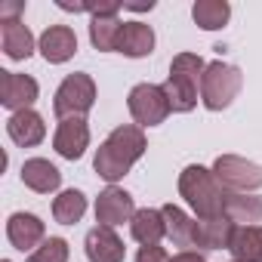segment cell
Masks as SVG:
<instances>
[{"instance_id":"52a82bcc","label":"cell","mask_w":262,"mask_h":262,"mask_svg":"<svg viewBox=\"0 0 262 262\" xmlns=\"http://www.w3.org/2000/svg\"><path fill=\"white\" fill-rule=\"evenodd\" d=\"M133 216H136V207H133V194L129 191H123L117 185H108L105 191H99V198H96V222L99 225L117 228Z\"/></svg>"},{"instance_id":"4dcf8cb0","label":"cell","mask_w":262,"mask_h":262,"mask_svg":"<svg viewBox=\"0 0 262 262\" xmlns=\"http://www.w3.org/2000/svg\"><path fill=\"white\" fill-rule=\"evenodd\" d=\"M123 10H136V13H145V10H155V0H148V4H123Z\"/></svg>"},{"instance_id":"7c38bea8","label":"cell","mask_w":262,"mask_h":262,"mask_svg":"<svg viewBox=\"0 0 262 262\" xmlns=\"http://www.w3.org/2000/svg\"><path fill=\"white\" fill-rule=\"evenodd\" d=\"M37 50H40V56H43L50 65H62V62H68V59L77 53V34H74L68 25H50V28L40 34Z\"/></svg>"},{"instance_id":"d6986e66","label":"cell","mask_w":262,"mask_h":262,"mask_svg":"<svg viewBox=\"0 0 262 262\" xmlns=\"http://www.w3.org/2000/svg\"><path fill=\"white\" fill-rule=\"evenodd\" d=\"M93 167H96V173H99L108 185H114V182H120L129 170H133V161H129L120 148H114V145L105 139V142L99 145V151H96Z\"/></svg>"},{"instance_id":"7402d4cb","label":"cell","mask_w":262,"mask_h":262,"mask_svg":"<svg viewBox=\"0 0 262 262\" xmlns=\"http://www.w3.org/2000/svg\"><path fill=\"white\" fill-rule=\"evenodd\" d=\"M225 219L234 225H256L262 222V194H231L225 198Z\"/></svg>"},{"instance_id":"e0dca14e","label":"cell","mask_w":262,"mask_h":262,"mask_svg":"<svg viewBox=\"0 0 262 262\" xmlns=\"http://www.w3.org/2000/svg\"><path fill=\"white\" fill-rule=\"evenodd\" d=\"M129 234H133V241L142 244V247L161 244V237H167V219H164V213L155 210V207L136 210V216L129 219Z\"/></svg>"},{"instance_id":"44dd1931","label":"cell","mask_w":262,"mask_h":262,"mask_svg":"<svg viewBox=\"0 0 262 262\" xmlns=\"http://www.w3.org/2000/svg\"><path fill=\"white\" fill-rule=\"evenodd\" d=\"M123 22L117 16H90V43L99 53H117Z\"/></svg>"},{"instance_id":"f1b7e54d","label":"cell","mask_w":262,"mask_h":262,"mask_svg":"<svg viewBox=\"0 0 262 262\" xmlns=\"http://www.w3.org/2000/svg\"><path fill=\"white\" fill-rule=\"evenodd\" d=\"M22 10H25V4H4V7H0V22H7V19H16Z\"/></svg>"},{"instance_id":"7a4b0ae2","label":"cell","mask_w":262,"mask_h":262,"mask_svg":"<svg viewBox=\"0 0 262 262\" xmlns=\"http://www.w3.org/2000/svg\"><path fill=\"white\" fill-rule=\"evenodd\" d=\"M204 68H207V62L198 53H179V56H173L164 93H167L170 108L176 114H188V111L198 108V90H201Z\"/></svg>"},{"instance_id":"ac0fdd59","label":"cell","mask_w":262,"mask_h":262,"mask_svg":"<svg viewBox=\"0 0 262 262\" xmlns=\"http://www.w3.org/2000/svg\"><path fill=\"white\" fill-rule=\"evenodd\" d=\"M117 53H123L126 59L151 56L155 53V31H151V25H145V22H123Z\"/></svg>"},{"instance_id":"9a60e30c","label":"cell","mask_w":262,"mask_h":262,"mask_svg":"<svg viewBox=\"0 0 262 262\" xmlns=\"http://www.w3.org/2000/svg\"><path fill=\"white\" fill-rule=\"evenodd\" d=\"M0 43H4V53L13 62H25L34 53V34L28 31V25L22 19L0 22Z\"/></svg>"},{"instance_id":"5b68a950","label":"cell","mask_w":262,"mask_h":262,"mask_svg":"<svg viewBox=\"0 0 262 262\" xmlns=\"http://www.w3.org/2000/svg\"><path fill=\"white\" fill-rule=\"evenodd\" d=\"M213 176L231 194H250V191L262 188V167L247 158H237V155H219L213 161Z\"/></svg>"},{"instance_id":"1f68e13d","label":"cell","mask_w":262,"mask_h":262,"mask_svg":"<svg viewBox=\"0 0 262 262\" xmlns=\"http://www.w3.org/2000/svg\"><path fill=\"white\" fill-rule=\"evenodd\" d=\"M4 262H10V259H4Z\"/></svg>"},{"instance_id":"603a6c76","label":"cell","mask_w":262,"mask_h":262,"mask_svg":"<svg viewBox=\"0 0 262 262\" xmlns=\"http://www.w3.org/2000/svg\"><path fill=\"white\" fill-rule=\"evenodd\" d=\"M191 19L204 31H219V28L228 25L231 7H228V0H198V4L191 7Z\"/></svg>"},{"instance_id":"ffe728a7","label":"cell","mask_w":262,"mask_h":262,"mask_svg":"<svg viewBox=\"0 0 262 262\" xmlns=\"http://www.w3.org/2000/svg\"><path fill=\"white\" fill-rule=\"evenodd\" d=\"M228 253L234 262H262V225H237Z\"/></svg>"},{"instance_id":"30bf717a","label":"cell","mask_w":262,"mask_h":262,"mask_svg":"<svg viewBox=\"0 0 262 262\" xmlns=\"http://www.w3.org/2000/svg\"><path fill=\"white\" fill-rule=\"evenodd\" d=\"M7 237H10V244H13L16 250L34 253V250L47 241V225H43L40 216H34V213H13V216L7 219Z\"/></svg>"},{"instance_id":"484cf974","label":"cell","mask_w":262,"mask_h":262,"mask_svg":"<svg viewBox=\"0 0 262 262\" xmlns=\"http://www.w3.org/2000/svg\"><path fill=\"white\" fill-rule=\"evenodd\" d=\"M86 213V194L77 188H65L56 201H53V219L62 225H77Z\"/></svg>"},{"instance_id":"2e32d148","label":"cell","mask_w":262,"mask_h":262,"mask_svg":"<svg viewBox=\"0 0 262 262\" xmlns=\"http://www.w3.org/2000/svg\"><path fill=\"white\" fill-rule=\"evenodd\" d=\"M22 182H25V188L37 191V194H50L62 185V173L47 158H28L22 164Z\"/></svg>"},{"instance_id":"5bb4252c","label":"cell","mask_w":262,"mask_h":262,"mask_svg":"<svg viewBox=\"0 0 262 262\" xmlns=\"http://www.w3.org/2000/svg\"><path fill=\"white\" fill-rule=\"evenodd\" d=\"M234 228L237 225L231 219H225V216H219V219H194L191 247H201V250H228Z\"/></svg>"},{"instance_id":"cb8c5ba5","label":"cell","mask_w":262,"mask_h":262,"mask_svg":"<svg viewBox=\"0 0 262 262\" xmlns=\"http://www.w3.org/2000/svg\"><path fill=\"white\" fill-rule=\"evenodd\" d=\"M108 142H111L114 148H120L133 164H136V161L145 155V148H148L142 126H136V123H120V126H114V129H111V136H108Z\"/></svg>"},{"instance_id":"8992f818","label":"cell","mask_w":262,"mask_h":262,"mask_svg":"<svg viewBox=\"0 0 262 262\" xmlns=\"http://www.w3.org/2000/svg\"><path fill=\"white\" fill-rule=\"evenodd\" d=\"M126 108H129V114H133L136 126H142V129L164 123L167 114L173 111L164 86H158V83H136L133 90H129V96H126Z\"/></svg>"},{"instance_id":"4fadbf2b","label":"cell","mask_w":262,"mask_h":262,"mask_svg":"<svg viewBox=\"0 0 262 262\" xmlns=\"http://www.w3.org/2000/svg\"><path fill=\"white\" fill-rule=\"evenodd\" d=\"M83 250H86L90 262H123V256H126L123 241L114 234V228H105V225H96L86 234Z\"/></svg>"},{"instance_id":"6da1fadb","label":"cell","mask_w":262,"mask_h":262,"mask_svg":"<svg viewBox=\"0 0 262 262\" xmlns=\"http://www.w3.org/2000/svg\"><path fill=\"white\" fill-rule=\"evenodd\" d=\"M179 194L198 213V219H219V216H225L228 191L219 185L213 170H207L201 164H188L179 173Z\"/></svg>"},{"instance_id":"ba28073f","label":"cell","mask_w":262,"mask_h":262,"mask_svg":"<svg viewBox=\"0 0 262 262\" xmlns=\"http://www.w3.org/2000/svg\"><path fill=\"white\" fill-rule=\"evenodd\" d=\"M40 96V86L31 74H19V71H0V102L4 108H10L13 114L16 111H25L37 102Z\"/></svg>"},{"instance_id":"d4e9b609","label":"cell","mask_w":262,"mask_h":262,"mask_svg":"<svg viewBox=\"0 0 262 262\" xmlns=\"http://www.w3.org/2000/svg\"><path fill=\"white\" fill-rule=\"evenodd\" d=\"M161 213H164V219H167V237L176 244V247H191V237H194V219L182 210V207H176V204H164L161 207Z\"/></svg>"},{"instance_id":"3957f363","label":"cell","mask_w":262,"mask_h":262,"mask_svg":"<svg viewBox=\"0 0 262 262\" xmlns=\"http://www.w3.org/2000/svg\"><path fill=\"white\" fill-rule=\"evenodd\" d=\"M241 86H244L241 68L216 59V62H210L204 68V77H201V102H204L207 111H225L237 99Z\"/></svg>"},{"instance_id":"277c9868","label":"cell","mask_w":262,"mask_h":262,"mask_svg":"<svg viewBox=\"0 0 262 262\" xmlns=\"http://www.w3.org/2000/svg\"><path fill=\"white\" fill-rule=\"evenodd\" d=\"M96 105V80L83 71H74L68 74L56 96H53V111L59 120H68V117H86Z\"/></svg>"},{"instance_id":"83f0119b","label":"cell","mask_w":262,"mask_h":262,"mask_svg":"<svg viewBox=\"0 0 262 262\" xmlns=\"http://www.w3.org/2000/svg\"><path fill=\"white\" fill-rule=\"evenodd\" d=\"M136 262H170V256H167V250H164V247L151 244V247H139Z\"/></svg>"},{"instance_id":"f546056e","label":"cell","mask_w":262,"mask_h":262,"mask_svg":"<svg viewBox=\"0 0 262 262\" xmlns=\"http://www.w3.org/2000/svg\"><path fill=\"white\" fill-rule=\"evenodd\" d=\"M170 262H207V259H204L198 250H182V253H176Z\"/></svg>"},{"instance_id":"4316f807","label":"cell","mask_w":262,"mask_h":262,"mask_svg":"<svg viewBox=\"0 0 262 262\" xmlns=\"http://www.w3.org/2000/svg\"><path fill=\"white\" fill-rule=\"evenodd\" d=\"M68 256H71V247H68L65 237H47L28 256V262H68Z\"/></svg>"},{"instance_id":"8fae6325","label":"cell","mask_w":262,"mask_h":262,"mask_svg":"<svg viewBox=\"0 0 262 262\" xmlns=\"http://www.w3.org/2000/svg\"><path fill=\"white\" fill-rule=\"evenodd\" d=\"M7 133H10V139H13L19 148H34V145H40V142L47 139V123H43V117H40L34 108H25V111L10 114Z\"/></svg>"},{"instance_id":"9c48e42d","label":"cell","mask_w":262,"mask_h":262,"mask_svg":"<svg viewBox=\"0 0 262 262\" xmlns=\"http://www.w3.org/2000/svg\"><path fill=\"white\" fill-rule=\"evenodd\" d=\"M53 148H56L65 161H80L83 151L90 148V126H86V117L59 120L56 133H53Z\"/></svg>"}]
</instances>
